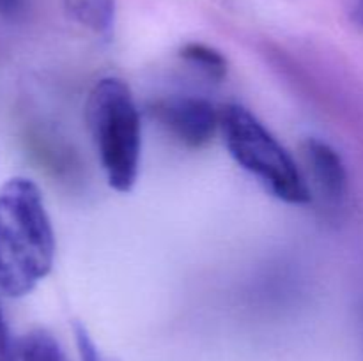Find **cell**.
<instances>
[{
	"label": "cell",
	"instance_id": "obj_1",
	"mask_svg": "<svg viewBox=\"0 0 363 361\" xmlns=\"http://www.w3.org/2000/svg\"><path fill=\"white\" fill-rule=\"evenodd\" d=\"M55 260V232L38 184L13 177L0 186V292L30 294Z\"/></svg>",
	"mask_w": 363,
	"mask_h": 361
},
{
	"label": "cell",
	"instance_id": "obj_2",
	"mask_svg": "<svg viewBox=\"0 0 363 361\" xmlns=\"http://www.w3.org/2000/svg\"><path fill=\"white\" fill-rule=\"evenodd\" d=\"M85 120L108 186L130 193L142 158L140 112L130 85L117 76L96 81L85 101Z\"/></svg>",
	"mask_w": 363,
	"mask_h": 361
},
{
	"label": "cell",
	"instance_id": "obj_3",
	"mask_svg": "<svg viewBox=\"0 0 363 361\" xmlns=\"http://www.w3.org/2000/svg\"><path fill=\"white\" fill-rule=\"evenodd\" d=\"M218 133L230 158L273 197L291 205L311 202L312 191L303 170L250 110L238 103L223 105Z\"/></svg>",
	"mask_w": 363,
	"mask_h": 361
},
{
	"label": "cell",
	"instance_id": "obj_4",
	"mask_svg": "<svg viewBox=\"0 0 363 361\" xmlns=\"http://www.w3.org/2000/svg\"><path fill=\"white\" fill-rule=\"evenodd\" d=\"M149 115L177 144L201 149L218 133L220 108L199 96H169L149 106Z\"/></svg>",
	"mask_w": 363,
	"mask_h": 361
},
{
	"label": "cell",
	"instance_id": "obj_5",
	"mask_svg": "<svg viewBox=\"0 0 363 361\" xmlns=\"http://www.w3.org/2000/svg\"><path fill=\"white\" fill-rule=\"evenodd\" d=\"M305 179L328 204H340L347 193V170L339 152L326 142L311 137L300 145Z\"/></svg>",
	"mask_w": 363,
	"mask_h": 361
},
{
	"label": "cell",
	"instance_id": "obj_6",
	"mask_svg": "<svg viewBox=\"0 0 363 361\" xmlns=\"http://www.w3.org/2000/svg\"><path fill=\"white\" fill-rule=\"evenodd\" d=\"M67 16L92 34L108 38L116 27V0H62Z\"/></svg>",
	"mask_w": 363,
	"mask_h": 361
},
{
	"label": "cell",
	"instance_id": "obj_7",
	"mask_svg": "<svg viewBox=\"0 0 363 361\" xmlns=\"http://www.w3.org/2000/svg\"><path fill=\"white\" fill-rule=\"evenodd\" d=\"M181 59L191 67L201 71L211 80H222L227 74V59L222 52L204 42H186L179 50Z\"/></svg>",
	"mask_w": 363,
	"mask_h": 361
},
{
	"label": "cell",
	"instance_id": "obj_8",
	"mask_svg": "<svg viewBox=\"0 0 363 361\" xmlns=\"http://www.w3.org/2000/svg\"><path fill=\"white\" fill-rule=\"evenodd\" d=\"M18 354H20V361H67L59 342L43 329L28 333L21 340Z\"/></svg>",
	"mask_w": 363,
	"mask_h": 361
},
{
	"label": "cell",
	"instance_id": "obj_9",
	"mask_svg": "<svg viewBox=\"0 0 363 361\" xmlns=\"http://www.w3.org/2000/svg\"><path fill=\"white\" fill-rule=\"evenodd\" d=\"M73 329H74V342H77L80 361H112L108 360L101 350H99V347L96 345L92 336L89 335L87 328H85L82 322H77V324L73 326Z\"/></svg>",
	"mask_w": 363,
	"mask_h": 361
},
{
	"label": "cell",
	"instance_id": "obj_10",
	"mask_svg": "<svg viewBox=\"0 0 363 361\" xmlns=\"http://www.w3.org/2000/svg\"><path fill=\"white\" fill-rule=\"evenodd\" d=\"M27 0H0V16L6 20L18 18L23 11Z\"/></svg>",
	"mask_w": 363,
	"mask_h": 361
},
{
	"label": "cell",
	"instance_id": "obj_11",
	"mask_svg": "<svg viewBox=\"0 0 363 361\" xmlns=\"http://www.w3.org/2000/svg\"><path fill=\"white\" fill-rule=\"evenodd\" d=\"M351 21L363 30V0H351Z\"/></svg>",
	"mask_w": 363,
	"mask_h": 361
}]
</instances>
